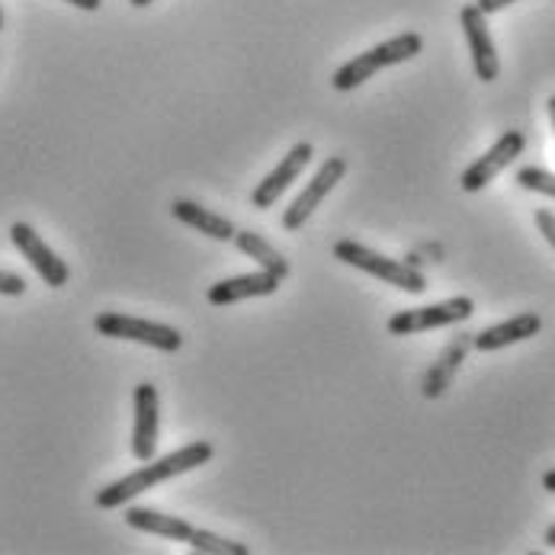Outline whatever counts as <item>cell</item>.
Instances as JSON below:
<instances>
[{
    "label": "cell",
    "mask_w": 555,
    "mask_h": 555,
    "mask_svg": "<svg viewBox=\"0 0 555 555\" xmlns=\"http://www.w3.org/2000/svg\"><path fill=\"white\" fill-rule=\"evenodd\" d=\"M216 456L212 443L206 440H193L180 450H173L170 456H160V460H149L142 469L122 476L119 481L106 485L103 491H96V507L100 511H116V507H126L129 501H135L139 494H145L149 488L155 485H164L167 478L183 476V473H193L196 466H206L209 460Z\"/></svg>",
    "instance_id": "obj_1"
},
{
    "label": "cell",
    "mask_w": 555,
    "mask_h": 555,
    "mask_svg": "<svg viewBox=\"0 0 555 555\" xmlns=\"http://www.w3.org/2000/svg\"><path fill=\"white\" fill-rule=\"evenodd\" d=\"M424 49V39L417 33H401V36H392L373 49H366L363 55H353L350 62H344L337 72H334V90L347 93V90H357L360 83H366L370 78H376L379 72L392 68V65H401V62H411L414 55H421Z\"/></svg>",
    "instance_id": "obj_2"
},
{
    "label": "cell",
    "mask_w": 555,
    "mask_h": 555,
    "mask_svg": "<svg viewBox=\"0 0 555 555\" xmlns=\"http://www.w3.org/2000/svg\"><path fill=\"white\" fill-rule=\"evenodd\" d=\"M334 257H337L340 263H347V267H357V270L376 276V280H386L389 286H396L401 293L421 296V293L427 289V280H424V273H421L417 267H411V263H404V260H392V257H386V254H376L373 247H366V244H360V241H337V244H334Z\"/></svg>",
    "instance_id": "obj_3"
},
{
    "label": "cell",
    "mask_w": 555,
    "mask_h": 555,
    "mask_svg": "<svg viewBox=\"0 0 555 555\" xmlns=\"http://www.w3.org/2000/svg\"><path fill=\"white\" fill-rule=\"evenodd\" d=\"M93 327L103 337H116V340H135L145 347H155L160 353H177L183 347V337L177 327L160 324V321H149V318L122 315V312H100L93 318Z\"/></svg>",
    "instance_id": "obj_4"
},
{
    "label": "cell",
    "mask_w": 555,
    "mask_h": 555,
    "mask_svg": "<svg viewBox=\"0 0 555 555\" xmlns=\"http://www.w3.org/2000/svg\"><path fill=\"white\" fill-rule=\"evenodd\" d=\"M476 315V302L469 296H453L447 302L437 306H421V309H404L389 318V334L408 337V334H421V331H437V327H450L460 321H469Z\"/></svg>",
    "instance_id": "obj_5"
},
{
    "label": "cell",
    "mask_w": 555,
    "mask_h": 555,
    "mask_svg": "<svg viewBox=\"0 0 555 555\" xmlns=\"http://www.w3.org/2000/svg\"><path fill=\"white\" fill-rule=\"evenodd\" d=\"M344 177H347V158H340V155L324 158V164L318 167L315 177L309 180V186H306V190L293 199V206L283 212V229H286V232H299V229L312 219V212L321 206V199H324Z\"/></svg>",
    "instance_id": "obj_6"
},
{
    "label": "cell",
    "mask_w": 555,
    "mask_h": 555,
    "mask_svg": "<svg viewBox=\"0 0 555 555\" xmlns=\"http://www.w3.org/2000/svg\"><path fill=\"white\" fill-rule=\"evenodd\" d=\"M10 241H13V247L29 260V267L39 273V280L46 283V286H52V289H62L65 283H68V263L42 241V235L33 229V225H26V222H13L10 225Z\"/></svg>",
    "instance_id": "obj_7"
},
{
    "label": "cell",
    "mask_w": 555,
    "mask_h": 555,
    "mask_svg": "<svg viewBox=\"0 0 555 555\" xmlns=\"http://www.w3.org/2000/svg\"><path fill=\"white\" fill-rule=\"evenodd\" d=\"M524 149H527V135L524 132H517V129H511V132H504L485 155L478 160H473L466 170H463V177H460V186L466 190V193H478V190H485L501 170H507L514 160L524 155Z\"/></svg>",
    "instance_id": "obj_8"
},
{
    "label": "cell",
    "mask_w": 555,
    "mask_h": 555,
    "mask_svg": "<svg viewBox=\"0 0 555 555\" xmlns=\"http://www.w3.org/2000/svg\"><path fill=\"white\" fill-rule=\"evenodd\" d=\"M315 158V149H312V142H299V145H293L289 149V155L280 160L257 186H254V193H250V206L254 209H273V203L299 180V173L309 167V160Z\"/></svg>",
    "instance_id": "obj_9"
},
{
    "label": "cell",
    "mask_w": 555,
    "mask_h": 555,
    "mask_svg": "<svg viewBox=\"0 0 555 555\" xmlns=\"http://www.w3.org/2000/svg\"><path fill=\"white\" fill-rule=\"evenodd\" d=\"M460 26L466 33V42H469V52H473V68H476L478 80L491 83L501 75V59H498V49H494V39H491V29H488V16L478 10L476 3H466L460 10Z\"/></svg>",
    "instance_id": "obj_10"
},
{
    "label": "cell",
    "mask_w": 555,
    "mask_h": 555,
    "mask_svg": "<svg viewBox=\"0 0 555 555\" xmlns=\"http://www.w3.org/2000/svg\"><path fill=\"white\" fill-rule=\"evenodd\" d=\"M158 453V389L152 383L135 386V427H132V456L139 463L155 460Z\"/></svg>",
    "instance_id": "obj_11"
},
{
    "label": "cell",
    "mask_w": 555,
    "mask_h": 555,
    "mask_svg": "<svg viewBox=\"0 0 555 555\" xmlns=\"http://www.w3.org/2000/svg\"><path fill=\"white\" fill-rule=\"evenodd\" d=\"M543 331V318L537 312H520V315L507 318L501 324H491L485 331L473 334V347L478 353H494V350H504L511 344H520V340H530Z\"/></svg>",
    "instance_id": "obj_12"
},
{
    "label": "cell",
    "mask_w": 555,
    "mask_h": 555,
    "mask_svg": "<svg viewBox=\"0 0 555 555\" xmlns=\"http://www.w3.org/2000/svg\"><path fill=\"white\" fill-rule=\"evenodd\" d=\"M280 289V276L257 270V273H244V276H232V280H219L216 286H209L206 299L212 306H235L244 299H260V296H273Z\"/></svg>",
    "instance_id": "obj_13"
},
{
    "label": "cell",
    "mask_w": 555,
    "mask_h": 555,
    "mask_svg": "<svg viewBox=\"0 0 555 555\" xmlns=\"http://www.w3.org/2000/svg\"><path fill=\"white\" fill-rule=\"evenodd\" d=\"M170 216L177 222H183L186 229H196L199 235L212 241H235V232H238L232 225V219H225V216H219V212H212V209H206V206H199L193 199H173Z\"/></svg>",
    "instance_id": "obj_14"
},
{
    "label": "cell",
    "mask_w": 555,
    "mask_h": 555,
    "mask_svg": "<svg viewBox=\"0 0 555 555\" xmlns=\"http://www.w3.org/2000/svg\"><path fill=\"white\" fill-rule=\"evenodd\" d=\"M469 347H473V334H456V337L447 344V350L437 357V363H434V366L427 370V376H424V398H440L450 389V383H453L460 363L466 360Z\"/></svg>",
    "instance_id": "obj_15"
},
{
    "label": "cell",
    "mask_w": 555,
    "mask_h": 555,
    "mask_svg": "<svg viewBox=\"0 0 555 555\" xmlns=\"http://www.w3.org/2000/svg\"><path fill=\"white\" fill-rule=\"evenodd\" d=\"M132 530H142V533H152V537H164V540H177V543H186L190 533H193V524L183 520V517H173V514H160L152 507H126V517H122Z\"/></svg>",
    "instance_id": "obj_16"
},
{
    "label": "cell",
    "mask_w": 555,
    "mask_h": 555,
    "mask_svg": "<svg viewBox=\"0 0 555 555\" xmlns=\"http://www.w3.org/2000/svg\"><path fill=\"white\" fill-rule=\"evenodd\" d=\"M235 244H238L241 254H247L260 270H267V273L280 276V280L289 276V260L270 241L260 238L257 232H235Z\"/></svg>",
    "instance_id": "obj_17"
},
{
    "label": "cell",
    "mask_w": 555,
    "mask_h": 555,
    "mask_svg": "<svg viewBox=\"0 0 555 555\" xmlns=\"http://www.w3.org/2000/svg\"><path fill=\"white\" fill-rule=\"evenodd\" d=\"M186 543H190L193 553L203 555H250V550H247L244 543L225 540V537H216V533H209V530H196V527H193V533H190Z\"/></svg>",
    "instance_id": "obj_18"
},
{
    "label": "cell",
    "mask_w": 555,
    "mask_h": 555,
    "mask_svg": "<svg viewBox=\"0 0 555 555\" xmlns=\"http://www.w3.org/2000/svg\"><path fill=\"white\" fill-rule=\"evenodd\" d=\"M517 183L530 193H540V196H550L555 199V173L553 170H543V167H520L517 170Z\"/></svg>",
    "instance_id": "obj_19"
},
{
    "label": "cell",
    "mask_w": 555,
    "mask_h": 555,
    "mask_svg": "<svg viewBox=\"0 0 555 555\" xmlns=\"http://www.w3.org/2000/svg\"><path fill=\"white\" fill-rule=\"evenodd\" d=\"M23 293H26V280L10 270H0V296H23Z\"/></svg>",
    "instance_id": "obj_20"
},
{
    "label": "cell",
    "mask_w": 555,
    "mask_h": 555,
    "mask_svg": "<svg viewBox=\"0 0 555 555\" xmlns=\"http://www.w3.org/2000/svg\"><path fill=\"white\" fill-rule=\"evenodd\" d=\"M537 229H540V235L550 241V247L555 250V212L553 209H540V212H537Z\"/></svg>",
    "instance_id": "obj_21"
},
{
    "label": "cell",
    "mask_w": 555,
    "mask_h": 555,
    "mask_svg": "<svg viewBox=\"0 0 555 555\" xmlns=\"http://www.w3.org/2000/svg\"><path fill=\"white\" fill-rule=\"evenodd\" d=\"M511 3H517V0H476V7L485 16H491V13H498V10H504V7H511Z\"/></svg>",
    "instance_id": "obj_22"
},
{
    "label": "cell",
    "mask_w": 555,
    "mask_h": 555,
    "mask_svg": "<svg viewBox=\"0 0 555 555\" xmlns=\"http://www.w3.org/2000/svg\"><path fill=\"white\" fill-rule=\"evenodd\" d=\"M65 3H72V7H78V10H87V13H93V10L103 7V0H65Z\"/></svg>",
    "instance_id": "obj_23"
},
{
    "label": "cell",
    "mask_w": 555,
    "mask_h": 555,
    "mask_svg": "<svg viewBox=\"0 0 555 555\" xmlns=\"http://www.w3.org/2000/svg\"><path fill=\"white\" fill-rule=\"evenodd\" d=\"M543 488H546L550 494H555V469H550V473L543 476Z\"/></svg>",
    "instance_id": "obj_24"
},
{
    "label": "cell",
    "mask_w": 555,
    "mask_h": 555,
    "mask_svg": "<svg viewBox=\"0 0 555 555\" xmlns=\"http://www.w3.org/2000/svg\"><path fill=\"white\" fill-rule=\"evenodd\" d=\"M546 109H550V122H553V132H555V93H553V96H550Z\"/></svg>",
    "instance_id": "obj_25"
},
{
    "label": "cell",
    "mask_w": 555,
    "mask_h": 555,
    "mask_svg": "<svg viewBox=\"0 0 555 555\" xmlns=\"http://www.w3.org/2000/svg\"><path fill=\"white\" fill-rule=\"evenodd\" d=\"M546 546H550V550H555V524L550 527V530H546Z\"/></svg>",
    "instance_id": "obj_26"
},
{
    "label": "cell",
    "mask_w": 555,
    "mask_h": 555,
    "mask_svg": "<svg viewBox=\"0 0 555 555\" xmlns=\"http://www.w3.org/2000/svg\"><path fill=\"white\" fill-rule=\"evenodd\" d=\"M132 7H149V3H155V0H129Z\"/></svg>",
    "instance_id": "obj_27"
},
{
    "label": "cell",
    "mask_w": 555,
    "mask_h": 555,
    "mask_svg": "<svg viewBox=\"0 0 555 555\" xmlns=\"http://www.w3.org/2000/svg\"><path fill=\"white\" fill-rule=\"evenodd\" d=\"M0 29H3V10H0Z\"/></svg>",
    "instance_id": "obj_28"
}]
</instances>
